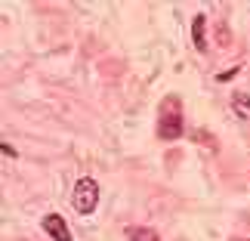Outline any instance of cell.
I'll return each mask as SVG.
<instances>
[{"label": "cell", "instance_id": "277c9868", "mask_svg": "<svg viewBox=\"0 0 250 241\" xmlns=\"http://www.w3.org/2000/svg\"><path fill=\"white\" fill-rule=\"evenodd\" d=\"M232 109L241 121H250V96L247 93H235L232 96Z\"/></svg>", "mask_w": 250, "mask_h": 241}, {"label": "cell", "instance_id": "8992f818", "mask_svg": "<svg viewBox=\"0 0 250 241\" xmlns=\"http://www.w3.org/2000/svg\"><path fill=\"white\" fill-rule=\"evenodd\" d=\"M127 238L130 241H158L155 229H142V226H127Z\"/></svg>", "mask_w": 250, "mask_h": 241}, {"label": "cell", "instance_id": "7a4b0ae2", "mask_svg": "<svg viewBox=\"0 0 250 241\" xmlns=\"http://www.w3.org/2000/svg\"><path fill=\"white\" fill-rule=\"evenodd\" d=\"M158 136L161 139H179L182 136V118L179 114L164 111V118H161V124H158Z\"/></svg>", "mask_w": 250, "mask_h": 241}, {"label": "cell", "instance_id": "6da1fadb", "mask_svg": "<svg viewBox=\"0 0 250 241\" xmlns=\"http://www.w3.org/2000/svg\"><path fill=\"white\" fill-rule=\"evenodd\" d=\"M71 204H74V210H78V214H83V217H86V214H93L96 204H99V186H96V179L83 176V179L74 182Z\"/></svg>", "mask_w": 250, "mask_h": 241}, {"label": "cell", "instance_id": "52a82bcc", "mask_svg": "<svg viewBox=\"0 0 250 241\" xmlns=\"http://www.w3.org/2000/svg\"><path fill=\"white\" fill-rule=\"evenodd\" d=\"M0 152H3V158H16V149H13V146H6V142L0 146Z\"/></svg>", "mask_w": 250, "mask_h": 241}, {"label": "cell", "instance_id": "5b68a950", "mask_svg": "<svg viewBox=\"0 0 250 241\" xmlns=\"http://www.w3.org/2000/svg\"><path fill=\"white\" fill-rule=\"evenodd\" d=\"M204 25H207V19H204V16H195V25H191V37H195V50H207V41H204Z\"/></svg>", "mask_w": 250, "mask_h": 241}, {"label": "cell", "instance_id": "3957f363", "mask_svg": "<svg viewBox=\"0 0 250 241\" xmlns=\"http://www.w3.org/2000/svg\"><path fill=\"white\" fill-rule=\"evenodd\" d=\"M43 229L50 232L56 241H71V232H68V226H65V219L59 214H46L43 217Z\"/></svg>", "mask_w": 250, "mask_h": 241}, {"label": "cell", "instance_id": "ba28073f", "mask_svg": "<svg viewBox=\"0 0 250 241\" xmlns=\"http://www.w3.org/2000/svg\"><path fill=\"white\" fill-rule=\"evenodd\" d=\"M235 74H238V68H229V71L219 74V81H229V78H235Z\"/></svg>", "mask_w": 250, "mask_h": 241}]
</instances>
